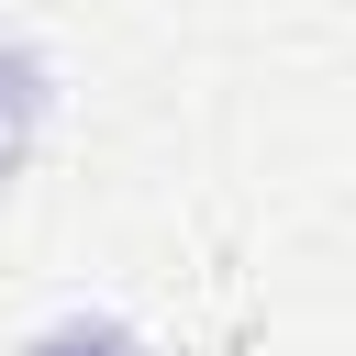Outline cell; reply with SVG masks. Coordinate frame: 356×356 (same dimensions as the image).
<instances>
[{
  "instance_id": "6da1fadb",
  "label": "cell",
  "mask_w": 356,
  "mask_h": 356,
  "mask_svg": "<svg viewBox=\"0 0 356 356\" xmlns=\"http://www.w3.org/2000/svg\"><path fill=\"white\" fill-rule=\"evenodd\" d=\"M33 122H44V78H33V56H11V44H0V178L22 167Z\"/></svg>"
}]
</instances>
